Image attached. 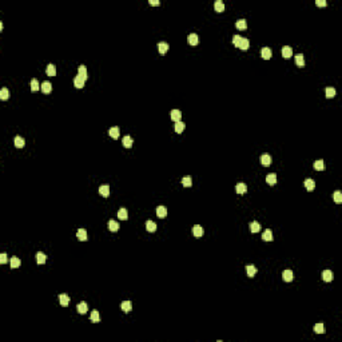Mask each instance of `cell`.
<instances>
[{"instance_id": "7c38bea8", "label": "cell", "mask_w": 342, "mask_h": 342, "mask_svg": "<svg viewBox=\"0 0 342 342\" xmlns=\"http://www.w3.org/2000/svg\"><path fill=\"white\" fill-rule=\"evenodd\" d=\"M261 163H262L263 166H270L271 165V156H270L269 154H263V155L261 156Z\"/></svg>"}, {"instance_id": "5bb4252c", "label": "cell", "mask_w": 342, "mask_h": 342, "mask_svg": "<svg viewBox=\"0 0 342 342\" xmlns=\"http://www.w3.org/2000/svg\"><path fill=\"white\" fill-rule=\"evenodd\" d=\"M76 310L79 311L80 314H86L87 310H88V306H87L86 302H80V303H78V306H76Z\"/></svg>"}, {"instance_id": "44dd1931", "label": "cell", "mask_w": 342, "mask_h": 342, "mask_svg": "<svg viewBox=\"0 0 342 342\" xmlns=\"http://www.w3.org/2000/svg\"><path fill=\"white\" fill-rule=\"evenodd\" d=\"M46 72H47L48 76H55L56 75V67H55V64H48L47 68H46Z\"/></svg>"}, {"instance_id": "f1b7e54d", "label": "cell", "mask_w": 342, "mask_h": 342, "mask_svg": "<svg viewBox=\"0 0 342 342\" xmlns=\"http://www.w3.org/2000/svg\"><path fill=\"white\" fill-rule=\"evenodd\" d=\"M187 40H189V43H190L191 46H196L199 39H198V35H196V34H190L189 38H187Z\"/></svg>"}, {"instance_id": "7402d4cb", "label": "cell", "mask_w": 342, "mask_h": 342, "mask_svg": "<svg viewBox=\"0 0 342 342\" xmlns=\"http://www.w3.org/2000/svg\"><path fill=\"white\" fill-rule=\"evenodd\" d=\"M99 193H100V195L103 196H108L110 195V186L108 184H103V186L99 187Z\"/></svg>"}, {"instance_id": "f907efd6", "label": "cell", "mask_w": 342, "mask_h": 342, "mask_svg": "<svg viewBox=\"0 0 342 342\" xmlns=\"http://www.w3.org/2000/svg\"><path fill=\"white\" fill-rule=\"evenodd\" d=\"M150 4H152V6H158L159 1L158 0H150Z\"/></svg>"}, {"instance_id": "7dc6e473", "label": "cell", "mask_w": 342, "mask_h": 342, "mask_svg": "<svg viewBox=\"0 0 342 342\" xmlns=\"http://www.w3.org/2000/svg\"><path fill=\"white\" fill-rule=\"evenodd\" d=\"M241 39L242 38L239 35H234V36H233V43H234V46H237V47H238V46H239V41H241Z\"/></svg>"}, {"instance_id": "484cf974", "label": "cell", "mask_w": 342, "mask_h": 342, "mask_svg": "<svg viewBox=\"0 0 342 342\" xmlns=\"http://www.w3.org/2000/svg\"><path fill=\"white\" fill-rule=\"evenodd\" d=\"M184 127H186V124L183 123L182 121H179V122H175V126H174V128H175V131H177L178 134H181V132H183V130H184Z\"/></svg>"}, {"instance_id": "b9f144b4", "label": "cell", "mask_w": 342, "mask_h": 342, "mask_svg": "<svg viewBox=\"0 0 342 342\" xmlns=\"http://www.w3.org/2000/svg\"><path fill=\"white\" fill-rule=\"evenodd\" d=\"M314 331L317 333V334H323V333H325V326H323V323H317V325L314 326Z\"/></svg>"}, {"instance_id": "277c9868", "label": "cell", "mask_w": 342, "mask_h": 342, "mask_svg": "<svg viewBox=\"0 0 342 342\" xmlns=\"http://www.w3.org/2000/svg\"><path fill=\"white\" fill-rule=\"evenodd\" d=\"M121 309L124 313H130V311L132 310V303H131V301H123L121 305Z\"/></svg>"}, {"instance_id": "30bf717a", "label": "cell", "mask_w": 342, "mask_h": 342, "mask_svg": "<svg viewBox=\"0 0 342 342\" xmlns=\"http://www.w3.org/2000/svg\"><path fill=\"white\" fill-rule=\"evenodd\" d=\"M13 142H15V146L18 147V149H22V147H24V144H25V140H24V138H22V136H20V135L15 136V139H13Z\"/></svg>"}, {"instance_id": "9a60e30c", "label": "cell", "mask_w": 342, "mask_h": 342, "mask_svg": "<svg viewBox=\"0 0 342 342\" xmlns=\"http://www.w3.org/2000/svg\"><path fill=\"white\" fill-rule=\"evenodd\" d=\"M59 301H60V305L62 306H68V303H70V297L67 294H60L59 295Z\"/></svg>"}, {"instance_id": "d4e9b609", "label": "cell", "mask_w": 342, "mask_h": 342, "mask_svg": "<svg viewBox=\"0 0 342 342\" xmlns=\"http://www.w3.org/2000/svg\"><path fill=\"white\" fill-rule=\"evenodd\" d=\"M249 46H250V40H249V39H246V38H242L241 41H239V46H238V47L241 48V50H247V48H249Z\"/></svg>"}, {"instance_id": "5b68a950", "label": "cell", "mask_w": 342, "mask_h": 342, "mask_svg": "<svg viewBox=\"0 0 342 342\" xmlns=\"http://www.w3.org/2000/svg\"><path fill=\"white\" fill-rule=\"evenodd\" d=\"M282 278H283V281H286V282H292L293 279H294V274H293L292 270H285L283 274H282Z\"/></svg>"}, {"instance_id": "6da1fadb", "label": "cell", "mask_w": 342, "mask_h": 342, "mask_svg": "<svg viewBox=\"0 0 342 342\" xmlns=\"http://www.w3.org/2000/svg\"><path fill=\"white\" fill-rule=\"evenodd\" d=\"M84 82H86V79L80 75H76L75 78H74V86H75L76 88H82L83 86H84Z\"/></svg>"}, {"instance_id": "e575fe53", "label": "cell", "mask_w": 342, "mask_h": 342, "mask_svg": "<svg viewBox=\"0 0 342 342\" xmlns=\"http://www.w3.org/2000/svg\"><path fill=\"white\" fill-rule=\"evenodd\" d=\"M246 273L249 277H254L256 273V267L254 265H249V266H246Z\"/></svg>"}, {"instance_id": "ee69618b", "label": "cell", "mask_w": 342, "mask_h": 342, "mask_svg": "<svg viewBox=\"0 0 342 342\" xmlns=\"http://www.w3.org/2000/svg\"><path fill=\"white\" fill-rule=\"evenodd\" d=\"M29 86H31V90H32V91H38V90L40 88V84H39L38 79H32L31 83H29Z\"/></svg>"}, {"instance_id": "bcb514c9", "label": "cell", "mask_w": 342, "mask_h": 342, "mask_svg": "<svg viewBox=\"0 0 342 342\" xmlns=\"http://www.w3.org/2000/svg\"><path fill=\"white\" fill-rule=\"evenodd\" d=\"M8 95H10V94H8V88L4 87V88L0 90V98L3 99V100H7V99H8Z\"/></svg>"}, {"instance_id": "681fc988", "label": "cell", "mask_w": 342, "mask_h": 342, "mask_svg": "<svg viewBox=\"0 0 342 342\" xmlns=\"http://www.w3.org/2000/svg\"><path fill=\"white\" fill-rule=\"evenodd\" d=\"M315 4H317V6H320V7H325V6H326V0H317V1H315Z\"/></svg>"}, {"instance_id": "ffe728a7", "label": "cell", "mask_w": 342, "mask_h": 342, "mask_svg": "<svg viewBox=\"0 0 342 342\" xmlns=\"http://www.w3.org/2000/svg\"><path fill=\"white\" fill-rule=\"evenodd\" d=\"M235 27H237L238 29H246V27H247L246 19H238L237 22H235Z\"/></svg>"}, {"instance_id": "83f0119b", "label": "cell", "mask_w": 342, "mask_h": 342, "mask_svg": "<svg viewBox=\"0 0 342 342\" xmlns=\"http://www.w3.org/2000/svg\"><path fill=\"white\" fill-rule=\"evenodd\" d=\"M295 63H297L298 67H303L305 66V57L303 54H298L295 55Z\"/></svg>"}, {"instance_id": "f35d334b", "label": "cell", "mask_w": 342, "mask_h": 342, "mask_svg": "<svg viewBox=\"0 0 342 342\" xmlns=\"http://www.w3.org/2000/svg\"><path fill=\"white\" fill-rule=\"evenodd\" d=\"M78 75H80V76H83L84 79H87V68H86L84 64L79 66V68H78Z\"/></svg>"}, {"instance_id": "836d02e7", "label": "cell", "mask_w": 342, "mask_h": 342, "mask_svg": "<svg viewBox=\"0 0 342 342\" xmlns=\"http://www.w3.org/2000/svg\"><path fill=\"white\" fill-rule=\"evenodd\" d=\"M314 168L318 171H322L323 168H325V162L322 160V159H318V160L314 162Z\"/></svg>"}, {"instance_id": "c3c4849f", "label": "cell", "mask_w": 342, "mask_h": 342, "mask_svg": "<svg viewBox=\"0 0 342 342\" xmlns=\"http://www.w3.org/2000/svg\"><path fill=\"white\" fill-rule=\"evenodd\" d=\"M0 262L3 263V265H4V263L8 262V259H7V254H6V253H1V254H0Z\"/></svg>"}, {"instance_id": "ac0fdd59", "label": "cell", "mask_w": 342, "mask_h": 342, "mask_svg": "<svg viewBox=\"0 0 342 342\" xmlns=\"http://www.w3.org/2000/svg\"><path fill=\"white\" fill-rule=\"evenodd\" d=\"M293 55V48L289 47V46H285L282 48V56L283 57H290Z\"/></svg>"}, {"instance_id": "8992f818", "label": "cell", "mask_w": 342, "mask_h": 342, "mask_svg": "<svg viewBox=\"0 0 342 342\" xmlns=\"http://www.w3.org/2000/svg\"><path fill=\"white\" fill-rule=\"evenodd\" d=\"M108 134H110L111 138H114V139H118L119 138V135H121V130H119V127H111L110 131H108Z\"/></svg>"}, {"instance_id": "d6a6232c", "label": "cell", "mask_w": 342, "mask_h": 342, "mask_svg": "<svg viewBox=\"0 0 342 342\" xmlns=\"http://www.w3.org/2000/svg\"><path fill=\"white\" fill-rule=\"evenodd\" d=\"M266 182L270 184V186H274L277 183V175L275 174H269L266 177Z\"/></svg>"}, {"instance_id": "60d3db41", "label": "cell", "mask_w": 342, "mask_h": 342, "mask_svg": "<svg viewBox=\"0 0 342 342\" xmlns=\"http://www.w3.org/2000/svg\"><path fill=\"white\" fill-rule=\"evenodd\" d=\"M333 199H334V202H336V203H341L342 202V193H341V191H339V190L334 191Z\"/></svg>"}, {"instance_id": "ba28073f", "label": "cell", "mask_w": 342, "mask_h": 342, "mask_svg": "<svg viewBox=\"0 0 342 342\" xmlns=\"http://www.w3.org/2000/svg\"><path fill=\"white\" fill-rule=\"evenodd\" d=\"M158 50H159V54L160 55H165L168 50V44L166 41H159L158 43Z\"/></svg>"}, {"instance_id": "f6af8a7d", "label": "cell", "mask_w": 342, "mask_h": 342, "mask_svg": "<svg viewBox=\"0 0 342 342\" xmlns=\"http://www.w3.org/2000/svg\"><path fill=\"white\" fill-rule=\"evenodd\" d=\"M182 184H183L184 187H190L191 184H193V182H191V177H183L182 178Z\"/></svg>"}, {"instance_id": "7a4b0ae2", "label": "cell", "mask_w": 342, "mask_h": 342, "mask_svg": "<svg viewBox=\"0 0 342 342\" xmlns=\"http://www.w3.org/2000/svg\"><path fill=\"white\" fill-rule=\"evenodd\" d=\"M170 118H171V121L179 122V121H181V118H182L181 111H179V110H171L170 111Z\"/></svg>"}, {"instance_id": "8fae6325", "label": "cell", "mask_w": 342, "mask_h": 342, "mask_svg": "<svg viewBox=\"0 0 342 342\" xmlns=\"http://www.w3.org/2000/svg\"><path fill=\"white\" fill-rule=\"evenodd\" d=\"M235 191H237L238 194H245L247 191V186L243 183V182H239V183L235 186Z\"/></svg>"}, {"instance_id": "ab89813d", "label": "cell", "mask_w": 342, "mask_h": 342, "mask_svg": "<svg viewBox=\"0 0 342 342\" xmlns=\"http://www.w3.org/2000/svg\"><path fill=\"white\" fill-rule=\"evenodd\" d=\"M90 318H91L92 322L98 323L99 321H100V315H99V311H98V310H94V311L91 313V317H90Z\"/></svg>"}, {"instance_id": "3957f363", "label": "cell", "mask_w": 342, "mask_h": 342, "mask_svg": "<svg viewBox=\"0 0 342 342\" xmlns=\"http://www.w3.org/2000/svg\"><path fill=\"white\" fill-rule=\"evenodd\" d=\"M322 278L325 282H331L334 278V274L331 273V270H323L322 273Z\"/></svg>"}, {"instance_id": "4316f807", "label": "cell", "mask_w": 342, "mask_h": 342, "mask_svg": "<svg viewBox=\"0 0 342 342\" xmlns=\"http://www.w3.org/2000/svg\"><path fill=\"white\" fill-rule=\"evenodd\" d=\"M146 228H147V231L154 233L156 230V223L154 221H147L146 222Z\"/></svg>"}, {"instance_id": "d590c367", "label": "cell", "mask_w": 342, "mask_h": 342, "mask_svg": "<svg viewBox=\"0 0 342 342\" xmlns=\"http://www.w3.org/2000/svg\"><path fill=\"white\" fill-rule=\"evenodd\" d=\"M250 230H251V233H258L261 230V225L256 221H253L250 223Z\"/></svg>"}, {"instance_id": "8d00e7d4", "label": "cell", "mask_w": 342, "mask_h": 342, "mask_svg": "<svg viewBox=\"0 0 342 342\" xmlns=\"http://www.w3.org/2000/svg\"><path fill=\"white\" fill-rule=\"evenodd\" d=\"M51 90H52L51 83L50 82H43V84H41V91L44 92V94H50Z\"/></svg>"}, {"instance_id": "74e56055", "label": "cell", "mask_w": 342, "mask_h": 342, "mask_svg": "<svg viewBox=\"0 0 342 342\" xmlns=\"http://www.w3.org/2000/svg\"><path fill=\"white\" fill-rule=\"evenodd\" d=\"M76 235H78V238H79L80 241H86V239H87V231H86L84 228H79L78 233H76Z\"/></svg>"}, {"instance_id": "603a6c76", "label": "cell", "mask_w": 342, "mask_h": 342, "mask_svg": "<svg viewBox=\"0 0 342 342\" xmlns=\"http://www.w3.org/2000/svg\"><path fill=\"white\" fill-rule=\"evenodd\" d=\"M118 218L122 219V221H126L127 218H128V214H127V210L124 209V207H122V209L118 210Z\"/></svg>"}, {"instance_id": "52a82bcc", "label": "cell", "mask_w": 342, "mask_h": 342, "mask_svg": "<svg viewBox=\"0 0 342 342\" xmlns=\"http://www.w3.org/2000/svg\"><path fill=\"white\" fill-rule=\"evenodd\" d=\"M193 235L194 237H196V238H199V237H202L203 235V227L200 225H195L193 227Z\"/></svg>"}, {"instance_id": "4dcf8cb0", "label": "cell", "mask_w": 342, "mask_h": 342, "mask_svg": "<svg viewBox=\"0 0 342 342\" xmlns=\"http://www.w3.org/2000/svg\"><path fill=\"white\" fill-rule=\"evenodd\" d=\"M214 8H215V11H218V12H222V11H225V3H223L222 0H217L215 3H214Z\"/></svg>"}, {"instance_id": "9c48e42d", "label": "cell", "mask_w": 342, "mask_h": 342, "mask_svg": "<svg viewBox=\"0 0 342 342\" xmlns=\"http://www.w3.org/2000/svg\"><path fill=\"white\" fill-rule=\"evenodd\" d=\"M261 55H262L263 59H270L271 57V48L270 47H263L262 50H261Z\"/></svg>"}, {"instance_id": "e0dca14e", "label": "cell", "mask_w": 342, "mask_h": 342, "mask_svg": "<svg viewBox=\"0 0 342 342\" xmlns=\"http://www.w3.org/2000/svg\"><path fill=\"white\" fill-rule=\"evenodd\" d=\"M305 187H306L309 191H313L314 189H315V182L313 181V179H310V178H307L306 181H305Z\"/></svg>"}, {"instance_id": "1f68e13d", "label": "cell", "mask_w": 342, "mask_h": 342, "mask_svg": "<svg viewBox=\"0 0 342 342\" xmlns=\"http://www.w3.org/2000/svg\"><path fill=\"white\" fill-rule=\"evenodd\" d=\"M10 266H11V269H16V267H19L20 266V259L18 258V256H12L11 261H10Z\"/></svg>"}, {"instance_id": "d6986e66", "label": "cell", "mask_w": 342, "mask_h": 342, "mask_svg": "<svg viewBox=\"0 0 342 342\" xmlns=\"http://www.w3.org/2000/svg\"><path fill=\"white\" fill-rule=\"evenodd\" d=\"M108 228L111 231H118L119 230V223L116 221H114V219H110L108 221Z\"/></svg>"}, {"instance_id": "7bdbcfd3", "label": "cell", "mask_w": 342, "mask_h": 342, "mask_svg": "<svg viewBox=\"0 0 342 342\" xmlns=\"http://www.w3.org/2000/svg\"><path fill=\"white\" fill-rule=\"evenodd\" d=\"M325 92H326V98H334L336 96V88H333V87H327L325 90Z\"/></svg>"}, {"instance_id": "cb8c5ba5", "label": "cell", "mask_w": 342, "mask_h": 342, "mask_svg": "<svg viewBox=\"0 0 342 342\" xmlns=\"http://www.w3.org/2000/svg\"><path fill=\"white\" fill-rule=\"evenodd\" d=\"M262 239L263 241H273V231L270 230V228H267V230H265L262 234Z\"/></svg>"}, {"instance_id": "f546056e", "label": "cell", "mask_w": 342, "mask_h": 342, "mask_svg": "<svg viewBox=\"0 0 342 342\" xmlns=\"http://www.w3.org/2000/svg\"><path fill=\"white\" fill-rule=\"evenodd\" d=\"M46 259H47V256H46V254H44V253L39 251V253L36 254V262H38L39 265H43V263L46 262Z\"/></svg>"}, {"instance_id": "2e32d148", "label": "cell", "mask_w": 342, "mask_h": 342, "mask_svg": "<svg viewBox=\"0 0 342 342\" xmlns=\"http://www.w3.org/2000/svg\"><path fill=\"white\" fill-rule=\"evenodd\" d=\"M122 142H123V146L124 147H127V149H130V147H132V143H134V140H132V138L131 136H128V135H126L122 139Z\"/></svg>"}, {"instance_id": "4fadbf2b", "label": "cell", "mask_w": 342, "mask_h": 342, "mask_svg": "<svg viewBox=\"0 0 342 342\" xmlns=\"http://www.w3.org/2000/svg\"><path fill=\"white\" fill-rule=\"evenodd\" d=\"M156 215H158L159 218H165V217L167 215V209H166L165 206H158L156 207Z\"/></svg>"}]
</instances>
